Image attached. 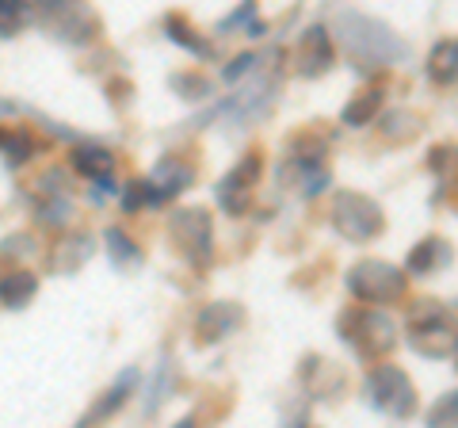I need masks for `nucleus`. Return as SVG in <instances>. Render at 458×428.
I'll return each mask as SVG.
<instances>
[{
    "mask_svg": "<svg viewBox=\"0 0 458 428\" xmlns=\"http://www.w3.org/2000/svg\"><path fill=\"white\" fill-rule=\"evenodd\" d=\"M276 89H279V77L276 73H260V69H256V81L245 84V89H241L225 104V119L237 123V126H249L256 119H264L271 111V104H276Z\"/></svg>",
    "mask_w": 458,
    "mask_h": 428,
    "instance_id": "9",
    "label": "nucleus"
},
{
    "mask_svg": "<svg viewBox=\"0 0 458 428\" xmlns=\"http://www.w3.org/2000/svg\"><path fill=\"white\" fill-rule=\"evenodd\" d=\"M256 65H260V58H256V54H237V58L233 62H229L225 69H222V77L229 81V84H233V81H241V77H245V73H252V69Z\"/></svg>",
    "mask_w": 458,
    "mask_h": 428,
    "instance_id": "35",
    "label": "nucleus"
},
{
    "mask_svg": "<svg viewBox=\"0 0 458 428\" xmlns=\"http://www.w3.org/2000/svg\"><path fill=\"white\" fill-rule=\"evenodd\" d=\"M428 165H432V173L443 180V188L458 192V146H436L428 153Z\"/></svg>",
    "mask_w": 458,
    "mask_h": 428,
    "instance_id": "24",
    "label": "nucleus"
},
{
    "mask_svg": "<svg viewBox=\"0 0 458 428\" xmlns=\"http://www.w3.org/2000/svg\"><path fill=\"white\" fill-rule=\"evenodd\" d=\"M428 428H458V390L443 394L439 402L428 409Z\"/></svg>",
    "mask_w": 458,
    "mask_h": 428,
    "instance_id": "29",
    "label": "nucleus"
},
{
    "mask_svg": "<svg viewBox=\"0 0 458 428\" xmlns=\"http://www.w3.org/2000/svg\"><path fill=\"white\" fill-rule=\"evenodd\" d=\"M0 256H35V237L31 234H12L0 241Z\"/></svg>",
    "mask_w": 458,
    "mask_h": 428,
    "instance_id": "33",
    "label": "nucleus"
},
{
    "mask_svg": "<svg viewBox=\"0 0 458 428\" xmlns=\"http://www.w3.org/2000/svg\"><path fill=\"white\" fill-rule=\"evenodd\" d=\"M260 173H264V157L260 153H245V157H241L237 168H229V176L218 180V203H222V210L249 214L256 184H260Z\"/></svg>",
    "mask_w": 458,
    "mask_h": 428,
    "instance_id": "8",
    "label": "nucleus"
},
{
    "mask_svg": "<svg viewBox=\"0 0 458 428\" xmlns=\"http://www.w3.org/2000/svg\"><path fill=\"white\" fill-rule=\"evenodd\" d=\"M409 345H412V352L428 355V360L454 355V345H458L454 313H447L439 303H420L409 318Z\"/></svg>",
    "mask_w": 458,
    "mask_h": 428,
    "instance_id": "2",
    "label": "nucleus"
},
{
    "mask_svg": "<svg viewBox=\"0 0 458 428\" xmlns=\"http://www.w3.org/2000/svg\"><path fill=\"white\" fill-rule=\"evenodd\" d=\"M168 84H172V89H176L183 99H207V96H210V81L199 77V73H176Z\"/></svg>",
    "mask_w": 458,
    "mask_h": 428,
    "instance_id": "30",
    "label": "nucleus"
},
{
    "mask_svg": "<svg viewBox=\"0 0 458 428\" xmlns=\"http://www.w3.org/2000/svg\"><path fill=\"white\" fill-rule=\"evenodd\" d=\"M328 65H333V35H328V27L313 23V27H306V35L298 39L294 69L302 77H321V73H328Z\"/></svg>",
    "mask_w": 458,
    "mask_h": 428,
    "instance_id": "11",
    "label": "nucleus"
},
{
    "mask_svg": "<svg viewBox=\"0 0 458 428\" xmlns=\"http://www.w3.org/2000/svg\"><path fill=\"white\" fill-rule=\"evenodd\" d=\"M69 214H73V207H69V195L62 199H47V203L38 207V222L42 226H65Z\"/></svg>",
    "mask_w": 458,
    "mask_h": 428,
    "instance_id": "31",
    "label": "nucleus"
},
{
    "mask_svg": "<svg viewBox=\"0 0 458 428\" xmlns=\"http://www.w3.org/2000/svg\"><path fill=\"white\" fill-rule=\"evenodd\" d=\"M89 256H92V237L89 234H69L50 249V272L69 276V272H77L81 264H89Z\"/></svg>",
    "mask_w": 458,
    "mask_h": 428,
    "instance_id": "14",
    "label": "nucleus"
},
{
    "mask_svg": "<svg viewBox=\"0 0 458 428\" xmlns=\"http://www.w3.org/2000/svg\"><path fill=\"white\" fill-rule=\"evenodd\" d=\"M328 218H333L340 237H348V241H375L382 234V226H386L382 207L363 192H340L333 199Z\"/></svg>",
    "mask_w": 458,
    "mask_h": 428,
    "instance_id": "5",
    "label": "nucleus"
},
{
    "mask_svg": "<svg viewBox=\"0 0 458 428\" xmlns=\"http://www.w3.org/2000/svg\"><path fill=\"white\" fill-rule=\"evenodd\" d=\"M191 165H183L176 161V157H168V161H161L153 168V176L146 180L149 184V203H165V199H176L180 192H188L191 188Z\"/></svg>",
    "mask_w": 458,
    "mask_h": 428,
    "instance_id": "13",
    "label": "nucleus"
},
{
    "mask_svg": "<svg viewBox=\"0 0 458 428\" xmlns=\"http://www.w3.org/2000/svg\"><path fill=\"white\" fill-rule=\"evenodd\" d=\"M104 241H107V253H111V261L114 264H138L141 261V249L134 245L131 237H126V230H119V226H107V234H104Z\"/></svg>",
    "mask_w": 458,
    "mask_h": 428,
    "instance_id": "26",
    "label": "nucleus"
},
{
    "mask_svg": "<svg viewBox=\"0 0 458 428\" xmlns=\"http://www.w3.org/2000/svg\"><path fill=\"white\" fill-rule=\"evenodd\" d=\"M168 237L191 264L207 268L214 261V222L203 207H180L168 218Z\"/></svg>",
    "mask_w": 458,
    "mask_h": 428,
    "instance_id": "6",
    "label": "nucleus"
},
{
    "mask_svg": "<svg viewBox=\"0 0 458 428\" xmlns=\"http://www.w3.org/2000/svg\"><path fill=\"white\" fill-rule=\"evenodd\" d=\"M38 295V279L31 272H8L0 279V303L8 310H23L31 306V298Z\"/></svg>",
    "mask_w": 458,
    "mask_h": 428,
    "instance_id": "19",
    "label": "nucleus"
},
{
    "mask_svg": "<svg viewBox=\"0 0 458 428\" xmlns=\"http://www.w3.org/2000/svg\"><path fill=\"white\" fill-rule=\"evenodd\" d=\"M378 111H382V92L378 89H367V92H360L348 107L340 111V119L348 123V126H367V123L378 119Z\"/></svg>",
    "mask_w": 458,
    "mask_h": 428,
    "instance_id": "21",
    "label": "nucleus"
},
{
    "mask_svg": "<svg viewBox=\"0 0 458 428\" xmlns=\"http://www.w3.org/2000/svg\"><path fill=\"white\" fill-rule=\"evenodd\" d=\"M73 168L81 176H89V180H107L111 176V168H114V157L104 150V146H77L73 150Z\"/></svg>",
    "mask_w": 458,
    "mask_h": 428,
    "instance_id": "20",
    "label": "nucleus"
},
{
    "mask_svg": "<svg viewBox=\"0 0 458 428\" xmlns=\"http://www.w3.org/2000/svg\"><path fill=\"white\" fill-rule=\"evenodd\" d=\"M382 134H386V141L417 138L420 134V119L412 116V111H390V116H382Z\"/></svg>",
    "mask_w": 458,
    "mask_h": 428,
    "instance_id": "25",
    "label": "nucleus"
},
{
    "mask_svg": "<svg viewBox=\"0 0 458 428\" xmlns=\"http://www.w3.org/2000/svg\"><path fill=\"white\" fill-rule=\"evenodd\" d=\"M134 387H138V367H131V371H123V379L114 382V387L99 398V402L89 409V417L81 421V428H92V424H99L104 417H111V413H119V406L126 402V398L134 394Z\"/></svg>",
    "mask_w": 458,
    "mask_h": 428,
    "instance_id": "16",
    "label": "nucleus"
},
{
    "mask_svg": "<svg viewBox=\"0 0 458 428\" xmlns=\"http://www.w3.org/2000/svg\"><path fill=\"white\" fill-rule=\"evenodd\" d=\"M348 291L367 306H390L405 295V272L390 261H360L348 268Z\"/></svg>",
    "mask_w": 458,
    "mask_h": 428,
    "instance_id": "4",
    "label": "nucleus"
},
{
    "mask_svg": "<svg viewBox=\"0 0 458 428\" xmlns=\"http://www.w3.org/2000/svg\"><path fill=\"white\" fill-rule=\"evenodd\" d=\"M291 161L294 165H325V141L318 134H302L291 141Z\"/></svg>",
    "mask_w": 458,
    "mask_h": 428,
    "instance_id": "28",
    "label": "nucleus"
},
{
    "mask_svg": "<svg viewBox=\"0 0 458 428\" xmlns=\"http://www.w3.org/2000/svg\"><path fill=\"white\" fill-rule=\"evenodd\" d=\"M42 23H47V31H54L57 39L65 42H89L99 23L89 8L81 4H65V0H57V4H42Z\"/></svg>",
    "mask_w": 458,
    "mask_h": 428,
    "instance_id": "10",
    "label": "nucleus"
},
{
    "mask_svg": "<svg viewBox=\"0 0 458 428\" xmlns=\"http://www.w3.org/2000/svg\"><path fill=\"white\" fill-rule=\"evenodd\" d=\"M340 333L355 352L367 355V360L386 355L397 345V325H394V318L386 310H352V313H344Z\"/></svg>",
    "mask_w": 458,
    "mask_h": 428,
    "instance_id": "3",
    "label": "nucleus"
},
{
    "mask_svg": "<svg viewBox=\"0 0 458 428\" xmlns=\"http://www.w3.org/2000/svg\"><path fill=\"white\" fill-rule=\"evenodd\" d=\"M283 428H310V413H306V406H302V402H298L291 413H286Z\"/></svg>",
    "mask_w": 458,
    "mask_h": 428,
    "instance_id": "37",
    "label": "nucleus"
},
{
    "mask_svg": "<svg viewBox=\"0 0 458 428\" xmlns=\"http://www.w3.org/2000/svg\"><path fill=\"white\" fill-rule=\"evenodd\" d=\"M439 264H451V245L439 241V237H424L420 245L409 253V272L412 276H428V272H436Z\"/></svg>",
    "mask_w": 458,
    "mask_h": 428,
    "instance_id": "18",
    "label": "nucleus"
},
{
    "mask_svg": "<svg viewBox=\"0 0 458 428\" xmlns=\"http://www.w3.org/2000/svg\"><path fill=\"white\" fill-rule=\"evenodd\" d=\"M165 31H168V39L176 42V47L199 54V58H214V47H210V42H207V39H199L180 16H168V20H165Z\"/></svg>",
    "mask_w": 458,
    "mask_h": 428,
    "instance_id": "22",
    "label": "nucleus"
},
{
    "mask_svg": "<svg viewBox=\"0 0 458 428\" xmlns=\"http://www.w3.org/2000/svg\"><path fill=\"white\" fill-rule=\"evenodd\" d=\"M172 428H195V413H188V417H180V421L172 424Z\"/></svg>",
    "mask_w": 458,
    "mask_h": 428,
    "instance_id": "38",
    "label": "nucleus"
},
{
    "mask_svg": "<svg viewBox=\"0 0 458 428\" xmlns=\"http://www.w3.org/2000/svg\"><path fill=\"white\" fill-rule=\"evenodd\" d=\"M302 382L310 387V394L333 398V394H340V387H344V375H340L336 364L321 360V355H306V360H302Z\"/></svg>",
    "mask_w": 458,
    "mask_h": 428,
    "instance_id": "15",
    "label": "nucleus"
},
{
    "mask_svg": "<svg viewBox=\"0 0 458 428\" xmlns=\"http://www.w3.org/2000/svg\"><path fill=\"white\" fill-rule=\"evenodd\" d=\"M27 20V4L16 0H0V35H16V27Z\"/></svg>",
    "mask_w": 458,
    "mask_h": 428,
    "instance_id": "32",
    "label": "nucleus"
},
{
    "mask_svg": "<svg viewBox=\"0 0 458 428\" xmlns=\"http://www.w3.org/2000/svg\"><path fill=\"white\" fill-rule=\"evenodd\" d=\"M0 150L12 165H23L35 157V138L27 131H16V126H0Z\"/></svg>",
    "mask_w": 458,
    "mask_h": 428,
    "instance_id": "23",
    "label": "nucleus"
},
{
    "mask_svg": "<svg viewBox=\"0 0 458 428\" xmlns=\"http://www.w3.org/2000/svg\"><path fill=\"white\" fill-rule=\"evenodd\" d=\"M454 367H458V345H454Z\"/></svg>",
    "mask_w": 458,
    "mask_h": 428,
    "instance_id": "39",
    "label": "nucleus"
},
{
    "mask_svg": "<svg viewBox=\"0 0 458 428\" xmlns=\"http://www.w3.org/2000/svg\"><path fill=\"white\" fill-rule=\"evenodd\" d=\"M428 77L436 84H454L458 81V39H443L428 54Z\"/></svg>",
    "mask_w": 458,
    "mask_h": 428,
    "instance_id": "17",
    "label": "nucleus"
},
{
    "mask_svg": "<svg viewBox=\"0 0 458 428\" xmlns=\"http://www.w3.org/2000/svg\"><path fill=\"white\" fill-rule=\"evenodd\" d=\"M149 203V184L146 180H134V184H126V192H123V210H138V207H146Z\"/></svg>",
    "mask_w": 458,
    "mask_h": 428,
    "instance_id": "34",
    "label": "nucleus"
},
{
    "mask_svg": "<svg viewBox=\"0 0 458 428\" xmlns=\"http://www.w3.org/2000/svg\"><path fill=\"white\" fill-rule=\"evenodd\" d=\"M241 325H245V310L237 303H210L195 318V340L199 345H218L233 330H241Z\"/></svg>",
    "mask_w": 458,
    "mask_h": 428,
    "instance_id": "12",
    "label": "nucleus"
},
{
    "mask_svg": "<svg viewBox=\"0 0 458 428\" xmlns=\"http://www.w3.org/2000/svg\"><path fill=\"white\" fill-rule=\"evenodd\" d=\"M336 35L348 50V58L360 65V73H378V69H390L397 62L409 58V47L401 42L390 27L375 16H363V12H336Z\"/></svg>",
    "mask_w": 458,
    "mask_h": 428,
    "instance_id": "1",
    "label": "nucleus"
},
{
    "mask_svg": "<svg viewBox=\"0 0 458 428\" xmlns=\"http://www.w3.org/2000/svg\"><path fill=\"white\" fill-rule=\"evenodd\" d=\"M367 398L370 406L390 413V417H412V409H417V390H412L405 371L394 364H382L367 375Z\"/></svg>",
    "mask_w": 458,
    "mask_h": 428,
    "instance_id": "7",
    "label": "nucleus"
},
{
    "mask_svg": "<svg viewBox=\"0 0 458 428\" xmlns=\"http://www.w3.org/2000/svg\"><path fill=\"white\" fill-rule=\"evenodd\" d=\"M328 180H333V176H328L325 165H294V184H298V192H302L306 199L325 192Z\"/></svg>",
    "mask_w": 458,
    "mask_h": 428,
    "instance_id": "27",
    "label": "nucleus"
},
{
    "mask_svg": "<svg viewBox=\"0 0 458 428\" xmlns=\"http://www.w3.org/2000/svg\"><path fill=\"white\" fill-rule=\"evenodd\" d=\"M165 382H168V364H161V367H157V382H153V390H149V398H146V413H153L157 406H161Z\"/></svg>",
    "mask_w": 458,
    "mask_h": 428,
    "instance_id": "36",
    "label": "nucleus"
}]
</instances>
